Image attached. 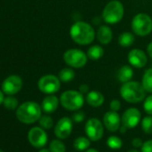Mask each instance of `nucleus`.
<instances>
[{
	"label": "nucleus",
	"instance_id": "f03ea898",
	"mask_svg": "<svg viewBox=\"0 0 152 152\" xmlns=\"http://www.w3.org/2000/svg\"><path fill=\"white\" fill-rule=\"evenodd\" d=\"M42 113L41 106L35 102H25L16 110L17 119L23 124H33L40 118Z\"/></svg>",
	"mask_w": 152,
	"mask_h": 152
},
{
	"label": "nucleus",
	"instance_id": "4c0bfd02",
	"mask_svg": "<svg viewBox=\"0 0 152 152\" xmlns=\"http://www.w3.org/2000/svg\"><path fill=\"white\" fill-rule=\"evenodd\" d=\"M4 92L2 90H0V105L3 104L4 102Z\"/></svg>",
	"mask_w": 152,
	"mask_h": 152
},
{
	"label": "nucleus",
	"instance_id": "dca6fc26",
	"mask_svg": "<svg viewBox=\"0 0 152 152\" xmlns=\"http://www.w3.org/2000/svg\"><path fill=\"white\" fill-rule=\"evenodd\" d=\"M59 103H60V101L56 95L48 94L43 99L41 102V109L45 113L51 114V113H54L57 110Z\"/></svg>",
	"mask_w": 152,
	"mask_h": 152
},
{
	"label": "nucleus",
	"instance_id": "f8f14e48",
	"mask_svg": "<svg viewBox=\"0 0 152 152\" xmlns=\"http://www.w3.org/2000/svg\"><path fill=\"white\" fill-rule=\"evenodd\" d=\"M73 131V120L71 118L63 117L55 126L54 133L57 139L65 140L68 138Z\"/></svg>",
	"mask_w": 152,
	"mask_h": 152
},
{
	"label": "nucleus",
	"instance_id": "72a5a7b5",
	"mask_svg": "<svg viewBox=\"0 0 152 152\" xmlns=\"http://www.w3.org/2000/svg\"><path fill=\"white\" fill-rule=\"evenodd\" d=\"M132 145L134 148H142V146L143 145V142L141 138H133L132 141Z\"/></svg>",
	"mask_w": 152,
	"mask_h": 152
},
{
	"label": "nucleus",
	"instance_id": "412c9836",
	"mask_svg": "<svg viewBox=\"0 0 152 152\" xmlns=\"http://www.w3.org/2000/svg\"><path fill=\"white\" fill-rule=\"evenodd\" d=\"M135 38H134V36L130 33V32H125V33H122L119 37H118V43L121 46L123 47H128V46H131L133 42H134Z\"/></svg>",
	"mask_w": 152,
	"mask_h": 152
},
{
	"label": "nucleus",
	"instance_id": "ddd939ff",
	"mask_svg": "<svg viewBox=\"0 0 152 152\" xmlns=\"http://www.w3.org/2000/svg\"><path fill=\"white\" fill-rule=\"evenodd\" d=\"M22 87V80L19 76L11 75L2 83V91L7 95L16 94Z\"/></svg>",
	"mask_w": 152,
	"mask_h": 152
},
{
	"label": "nucleus",
	"instance_id": "c9c22d12",
	"mask_svg": "<svg viewBox=\"0 0 152 152\" xmlns=\"http://www.w3.org/2000/svg\"><path fill=\"white\" fill-rule=\"evenodd\" d=\"M127 130H128V128H127V127H125L124 125H122V126H120V128H119V131H120V133H121V134H125Z\"/></svg>",
	"mask_w": 152,
	"mask_h": 152
},
{
	"label": "nucleus",
	"instance_id": "423d86ee",
	"mask_svg": "<svg viewBox=\"0 0 152 152\" xmlns=\"http://www.w3.org/2000/svg\"><path fill=\"white\" fill-rule=\"evenodd\" d=\"M132 28L138 36H147L152 31V19L147 13H138L132 20Z\"/></svg>",
	"mask_w": 152,
	"mask_h": 152
},
{
	"label": "nucleus",
	"instance_id": "a211bd4d",
	"mask_svg": "<svg viewBox=\"0 0 152 152\" xmlns=\"http://www.w3.org/2000/svg\"><path fill=\"white\" fill-rule=\"evenodd\" d=\"M98 39L99 43L102 45H108L111 42L112 37H113V32L111 28L108 26H101L99 27L97 34Z\"/></svg>",
	"mask_w": 152,
	"mask_h": 152
},
{
	"label": "nucleus",
	"instance_id": "9d476101",
	"mask_svg": "<svg viewBox=\"0 0 152 152\" xmlns=\"http://www.w3.org/2000/svg\"><path fill=\"white\" fill-rule=\"evenodd\" d=\"M47 134L45 129L40 126H34L30 129L28 133V140L31 146L37 149H42L47 142Z\"/></svg>",
	"mask_w": 152,
	"mask_h": 152
},
{
	"label": "nucleus",
	"instance_id": "a878e982",
	"mask_svg": "<svg viewBox=\"0 0 152 152\" xmlns=\"http://www.w3.org/2000/svg\"><path fill=\"white\" fill-rule=\"evenodd\" d=\"M51 152H65L66 147L65 144L60 140V139H55L51 141L49 143V148Z\"/></svg>",
	"mask_w": 152,
	"mask_h": 152
},
{
	"label": "nucleus",
	"instance_id": "f3484780",
	"mask_svg": "<svg viewBox=\"0 0 152 152\" xmlns=\"http://www.w3.org/2000/svg\"><path fill=\"white\" fill-rule=\"evenodd\" d=\"M85 100L90 106L98 108V107H100L101 105H103V103L105 102V97L99 91H90L87 94Z\"/></svg>",
	"mask_w": 152,
	"mask_h": 152
},
{
	"label": "nucleus",
	"instance_id": "f257e3e1",
	"mask_svg": "<svg viewBox=\"0 0 152 152\" xmlns=\"http://www.w3.org/2000/svg\"><path fill=\"white\" fill-rule=\"evenodd\" d=\"M70 36L76 44L86 45L93 42L95 38V31L89 23L84 21H76L71 26Z\"/></svg>",
	"mask_w": 152,
	"mask_h": 152
},
{
	"label": "nucleus",
	"instance_id": "473e14b6",
	"mask_svg": "<svg viewBox=\"0 0 152 152\" xmlns=\"http://www.w3.org/2000/svg\"><path fill=\"white\" fill-rule=\"evenodd\" d=\"M141 152H152V140H148L143 142L141 148Z\"/></svg>",
	"mask_w": 152,
	"mask_h": 152
},
{
	"label": "nucleus",
	"instance_id": "58836bf2",
	"mask_svg": "<svg viewBox=\"0 0 152 152\" xmlns=\"http://www.w3.org/2000/svg\"><path fill=\"white\" fill-rule=\"evenodd\" d=\"M84 152H99L98 150H96V149H93V148H89L87 151H85Z\"/></svg>",
	"mask_w": 152,
	"mask_h": 152
},
{
	"label": "nucleus",
	"instance_id": "bb28decb",
	"mask_svg": "<svg viewBox=\"0 0 152 152\" xmlns=\"http://www.w3.org/2000/svg\"><path fill=\"white\" fill-rule=\"evenodd\" d=\"M3 105L4 106L5 109L9 110H17V108L19 107V102L15 97H13V95H8L7 97L4 98Z\"/></svg>",
	"mask_w": 152,
	"mask_h": 152
},
{
	"label": "nucleus",
	"instance_id": "a19ab883",
	"mask_svg": "<svg viewBox=\"0 0 152 152\" xmlns=\"http://www.w3.org/2000/svg\"><path fill=\"white\" fill-rule=\"evenodd\" d=\"M127 152H140V151H139L138 150H134V149H133V150H130V151H128Z\"/></svg>",
	"mask_w": 152,
	"mask_h": 152
},
{
	"label": "nucleus",
	"instance_id": "aec40b11",
	"mask_svg": "<svg viewBox=\"0 0 152 152\" xmlns=\"http://www.w3.org/2000/svg\"><path fill=\"white\" fill-rule=\"evenodd\" d=\"M90 140L87 136H80L77 137L73 141V148L77 151H85L90 146Z\"/></svg>",
	"mask_w": 152,
	"mask_h": 152
},
{
	"label": "nucleus",
	"instance_id": "2f4dec72",
	"mask_svg": "<svg viewBox=\"0 0 152 152\" xmlns=\"http://www.w3.org/2000/svg\"><path fill=\"white\" fill-rule=\"evenodd\" d=\"M109 107H110V110H111L112 111L117 112V111H119V110H121V102H120L119 100H116V99L112 100V101L110 102Z\"/></svg>",
	"mask_w": 152,
	"mask_h": 152
},
{
	"label": "nucleus",
	"instance_id": "4468645a",
	"mask_svg": "<svg viewBox=\"0 0 152 152\" xmlns=\"http://www.w3.org/2000/svg\"><path fill=\"white\" fill-rule=\"evenodd\" d=\"M103 125L108 131L115 133L118 131L122 126V118L117 112L110 110L105 113L103 117Z\"/></svg>",
	"mask_w": 152,
	"mask_h": 152
},
{
	"label": "nucleus",
	"instance_id": "7c9ffc66",
	"mask_svg": "<svg viewBox=\"0 0 152 152\" xmlns=\"http://www.w3.org/2000/svg\"><path fill=\"white\" fill-rule=\"evenodd\" d=\"M72 120L75 123H81L85 119V113L82 110H76L72 115Z\"/></svg>",
	"mask_w": 152,
	"mask_h": 152
},
{
	"label": "nucleus",
	"instance_id": "f704fd0d",
	"mask_svg": "<svg viewBox=\"0 0 152 152\" xmlns=\"http://www.w3.org/2000/svg\"><path fill=\"white\" fill-rule=\"evenodd\" d=\"M79 91L80 93H82V94H88L89 93V86L85 84L83 85H81L80 87H79Z\"/></svg>",
	"mask_w": 152,
	"mask_h": 152
},
{
	"label": "nucleus",
	"instance_id": "2eb2a0df",
	"mask_svg": "<svg viewBox=\"0 0 152 152\" xmlns=\"http://www.w3.org/2000/svg\"><path fill=\"white\" fill-rule=\"evenodd\" d=\"M147 61L145 53L141 49H133L128 53V61L135 68H143L147 64Z\"/></svg>",
	"mask_w": 152,
	"mask_h": 152
},
{
	"label": "nucleus",
	"instance_id": "5701e85b",
	"mask_svg": "<svg viewBox=\"0 0 152 152\" xmlns=\"http://www.w3.org/2000/svg\"><path fill=\"white\" fill-rule=\"evenodd\" d=\"M142 85L146 92L152 93V68L147 69L142 77Z\"/></svg>",
	"mask_w": 152,
	"mask_h": 152
},
{
	"label": "nucleus",
	"instance_id": "c756f323",
	"mask_svg": "<svg viewBox=\"0 0 152 152\" xmlns=\"http://www.w3.org/2000/svg\"><path fill=\"white\" fill-rule=\"evenodd\" d=\"M143 109H144V111L148 115L152 116V94H151L150 96H148V97H146L144 99Z\"/></svg>",
	"mask_w": 152,
	"mask_h": 152
},
{
	"label": "nucleus",
	"instance_id": "ea45409f",
	"mask_svg": "<svg viewBox=\"0 0 152 152\" xmlns=\"http://www.w3.org/2000/svg\"><path fill=\"white\" fill-rule=\"evenodd\" d=\"M39 152H51L50 151V150L49 149H45V148H42V149H40V151Z\"/></svg>",
	"mask_w": 152,
	"mask_h": 152
},
{
	"label": "nucleus",
	"instance_id": "b1692460",
	"mask_svg": "<svg viewBox=\"0 0 152 152\" xmlns=\"http://www.w3.org/2000/svg\"><path fill=\"white\" fill-rule=\"evenodd\" d=\"M74 77H75L74 71L69 68H65V69H61L58 74V77H59L60 81L64 82V83H68V82L72 81L74 78Z\"/></svg>",
	"mask_w": 152,
	"mask_h": 152
},
{
	"label": "nucleus",
	"instance_id": "6ab92c4d",
	"mask_svg": "<svg viewBox=\"0 0 152 152\" xmlns=\"http://www.w3.org/2000/svg\"><path fill=\"white\" fill-rule=\"evenodd\" d=\"M133 77V70L130 66L127 65L120 68V69L117 72V78L123 84L131 81Z\"/></svg>",
	"mask_w": 152,
	"mask_h": 152
},
{
	"label": "nucleus",
	"instance_id": "cd10ccee",
	"mask_svg": "<svg viewBox=\"0 0 152 152\" xmlns=\"http://www.w3.org/2000/svg\"><path fill=\"white\" fill-rule=\"evenodd\" d=\"M141 126L146 134H152V116L148 115L144 117L141 121Z\"/></svg>",
	"mask_w": 152,
	"mask_h": 152
},
{
	"label": "nucleus",
	"instance_id": "e433bc0d",
	"mask_svg": "<svg viewBox=\"0 0 152 152\" xmlns=\"http://www.w3.org/2000/svg\"><path fill=\"white\" fill-rule=\"evenodd\" d=\"M147 50H148V53H149V55H150V56L152 58V42H151V43L149 44Z\"/></svg>",
	"mask_w": 152,
	"mask_h": 152
},
{
	"label": "nucleus",
	"instance_id": "7ed1b4c3",
	"mask_svg": "<svg viewBox=\"0 0 152 152\" xmlns=\"http://www.w3.org/2000/svg\"><path fill=\"white\" fill-rule=\"evenodd\" d=\"M120 95L127 102L138 103L142 102L146 97V91L142 83L129 81L124 83L120 87Z\"/></svg>",
	"mask_w": 152,
	"mask_h": 152
},
{
	"label": "nucleus",
	"instance_id": "6e6552de",
	"mask_svg": "<svg viewBox=\"0 0 152 152\" xmlns=\"http://www.w3.org/2000/svg\"><path fill=\"white\" fill-rule=\"evenodd\" d=\"M87 54L79 49H69L64 53L65 62L72 68L79 69L84 67L87 63Z\"/></svg>",
	"mask_w": 152,
	"mask_h": 152
},
{
	"label": "nucleus",
	"instance_id": "9b49d317",
	"mask_svg": "<svg viewBox=\"0 0 152 152\" xmlns=\"http://www.w3.org/2000/svg\"><path fill=\"white\" fill-rule=\"evenodd\" d=\"M122 125L128 129L135 128L142 121V113L137 108H129L123 113Z\"/></svg>",
	"mask_w": 152,
	"mask_h": 152
},
{
	"label": "nucleus",
	"instance_id": "4be33fe9",
	"mask_svg": "<svg viewBox=\"0 0 152 152\" xmlns=\"http://www.w3.org/2000/svg\"><path fill=\"white\" fill-rule=\"evenodd\" d=\"M104 54V50L101 46L99 45H92L91 47L89 48L88 53H87V56L89 59L90 60H99L100 59Z\"/></svg>",
	"mask_w": 152,
	"mask_h": 152
},
{
	"label": "nucleus",
	"instance_id": "c85d7f7f",
	"mask_svg": "<svg viewBox=\"0 0 152 152\" xmlns=\"http://www.w3.org/2000/svg\"><path fill=\"white\" fill-rule=\"evenodd\" d=\"M39 124L41 128H43L45 130H48L53 127L54 121L51 117H49L47 115H44V116H41L40 118L39 119Z\"/></svg>",
	"mask_w": 152,
	"mask_h": 152
},
{
	"label": "nucleus",
	"instance_id": "79ce46f5",
	"mask_svg": "<svg viewBox=\"0 0 152 152\" xmlns=\"http://www.w3.org/2000/svg\"><path fill=\"white\" fill-rule=\"evenodd\" d=\"M0 152H4V151H1V150H0Z\"/></svg>",
	"mask_w": 152,
	"mask_h": 152
},
{
	"label": "nucleus",
	"instance_id": "1a4fd4ad",
	"mask_svg": "<svg viewBox=\"0 0 152 152\" xmlns=\"http://www.w3.org/2000/svg\"><path fill=\"white\" fill-rule=\"evenodd\" d=\"M61 81L59 77L54 75H45L38 82V87L40 92L46 94H54L59 91Z\"/></svg>",
	"mask_w": 152,
	"mask_h": 152
},
{
	"label": "nucleus",
	"instance_id": "20e7f679",
	"mask_svg": "<svg viewBox=\"0 0 152 152\" xmlns=\"http://www.w3.org/2000/svg\"><path fill=\"white\" fill-rule=\"evenodd\" d=\"M59 101L64 109L69 111H76L82 108L85 99L80 91L67 90L60 95Z\"/></svg>",
	"mask_w": 152,
	"mask_h": 152
},
{
	"label": "nucleus",
	"instance_id": "0eeeda50",
	"mask_svg": "<svg viewBox=\"0 0 152 152\" xmlns=\"http://www.w3.org/2000/svg\"><path fill=\"white\" fill-rule=\"evenodd\" d=\"M84 132L91 142H99L104 135V125L97 118H90L87 120Z\"/></svg>",
	"mask_w": 152,
	"mask_h": 152
},
{
	"label": "nucleus",
	"instance_id": "393cba45",
	"mask_svg": "<svg viewBox=\"0 0 152 152\" xmlns=\"http://www.w3.org/2000/svg\"><path fill=\"white\" fill-rule=\"evenodd\" d=\"M107 145L111 150H119L123 146V141L116 135H111L107 139Z\"/></svg>",
	"mask_w": 152,
	"mask_h": 152
},
{
	"label": "nucleus",
	"instance_id": "39448f33",
	"mask_svg": "<svg viewBox=\"0 0 152 152\" xmlns=\"http://www.w3.org/2000/svg\"><path fill=\"white\" fill-rule=\"evenodd\" d=\"M125 13L123 4L118 0H112L104 7L102 17L105 22L108 24H116L119 22Z\"/></svg>",
	"mask_w": 152,
	"mask_h": 152
}]
</instances>
